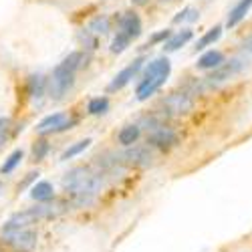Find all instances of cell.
<instances>
[{
  "label": "cell",
  "mask_w": 252,
  "mask_h": 252,
  "mask_svg": "<svg viewBox=\"0 0 252 252\" xmlns=\"http://www.w3.org/2000/svg\"><path fill=\"white\" fill-rule=\"evenodd\" d=\"M63 188L75 206H89L95 196L103 190V176L93 172L87 165H77L63 178Z\"/></svg>",
  "instance_id": "obj_1"
},
{
  "label": "cell",
  "mask_w": 252,
  "mask_h": 252,
  "mask_svg": "<svg viewBox=\"0 0 252 252\" xmlns=\"http://www.w3.org/2000/svg\"><path fill=\"white\" fill-rule=\"evenodd\" d=\"M85 61H87V53L73 51L53 69V75L49 77V97L53 101H61L71 91V87L75 85V75L85 65Z\"/></svg>",
  "instance_id": "obj_2"
},
{
  "label": "cell",
  "mask_w": 252,
  "mask_h": 252,
  "mask_svg": "<svg viewBox=\"0 0 252 252\" xmlns=\"http://www.w3.org/2000/svg\"><path fill=\"white\" fill-rule=\"evenodd\" d=\"M63 212V206L61 204H38L32 208H27L23 212H16L12 214L4 224H2V234H10L16 232V230H25L31 228L32 224L40 222V220H49L55 218Z\"/></svg>",
  "instance_id": "obj_3"
},
{
  "label": "cell",
  "mask_w": 252,
  "mask_h": 252,
  "mask_svg": "<svg viewBox=\"0 0 252 252\" xmlns=\"http://www.w3.org/2000/svg\"><path fill=\"white\" fill-rule=\"evenodd\" d=\"M192 109H194V97L186 91H176V93L165 95L159 101V109H156L154 113L165 119L172 115H188Z\"/></svg>",
  "instance_id": "obj_4"
},
{
  "label": "cell",
  "mask_w": 252,
  "mask_h": 252,
  "mask_svg": "<svg viewBox=\"0 0 252 252\" xmlns=\"http://www.w3.org/2000/svg\"><path fill=\"white\" fill-rule=\"evenodd\" d=\"M79 123V117L75 115H69V113H53V115H47L43 121L36 125V133L38 135H51V133H63L67 129H73L75 125Z\"/></svg>",
  "instance_id": "obj_5"
},
{
  "label": "cell",
  "mask_w": 252,
  "mask_h": 252,
  "mask_svg": "<svg viewBox=\"0 0 252 252\" xmlns=\"http://www.w3.org/2000/svg\"><path fill=\"white\" fill-rule=\"evenodd\" d=\"M2 242L12 250V252H32L38 244V234L32 228H25V230H16V232L4 234Z\"/></svg>",
  "instance_id": "obj_6"
},
{
  "label": "cell",
  "mask_w": 252,
  "mask_h": 252,
  "mask_svg": "<svg viewBox=\"0 0 252 252\" xmlns=\"http://www.w3.org/2000/svg\"><path fill=\"white\" fill-rule=\"evenodd\" d=\"M246 59H242V57H234V59H230V61H224L222 65L218 67V69H214L212 73H210L206 79L212 83H224V81H230V79H234L238 73H242L248 65H246Z\"/></svg>",
  "instance_id": "obj_7"
},
{
  "label": "cell",
  "mask_w": 252,
  "mask_h": 252,
  "mask_svg": "<svg viewBox=\"0 0 252 252\" xmlns=\"http://www.w3.org/2000/svg\"><path fill=\"white\" fill-rule=\"evenodd\" d=\"M178 139L180 137H178L176 129H172L170 125H165V123H161L159 127H156L154 131L148 133V145H150V148H158L161 152L172 150L174 145L178 143Z\"/></svg>",
  "instance_id": "obj_8"
},
{
  "label": "cell",
  "mask_w": 252,
  "mask_h": 252,
  "mask_svg": "<svg viewBox=\"0 0 252 252\" xmlns=\"http://www.w3.org/2000/svg\"><path fill=\"white\" fill-rule=\"evenodd\" d=\"M123 163L125 165H133V167H150L154 165V152L150 145H131V148H127L123 154Z\"/></svg>",
  "instance_id": "obj_9"
},
{
  "label": "cell",
  "mask_w": 252,
  "mask_h": 252,
  "mask_svg": "<svg viewBox=\"0 0 252 252\" xmlns=\"http://www.w3.org/2000/svg\"><path fill=\"white\" fill-rule=\"evenodd\" d=\"M143 57H139V59H135V61H131L127 67H123L113 79H111V83L107 85V91L109 93H115V91H121L125 85H129V83L137 77V73L141 71V67H143Z\"/></svg>",
  "instance_id": "obj_10"
},
{
  "label": "cell",
  "mask_w": 252,
  "mask_h": 252,
  "mask_svg": "<svg viewBox=\"0 0 252 252\" xmlns=\"http://www.w3.org/2000/svg\"><path fill=\"white\" fill-rule=\"evenodd\" d=\"M95 165H97V174H101V176H121L123 170L127 167V165L123 163V158L121 156L111 154V152L99 154L95 158Z\"/></svg>",
  "instance_id": "obj_11"
},
{
  "label": "cell",
  "mask_w": 252,
  "mask_h": 252,
  "mask_svg": "<svg viewBox=\"0 0 252 252\" xmlns=\"http://www.w3.org/2000/svg\"><path fill=\"white\" fill-rule=\"evenodd\" d=\"M115 20H117V29H119L117 32L127 34L131 40L141 36L143 27H141V18H139V14H137V12H133V10L121 12L119 16H115Z\"/></svg>",
  "instance_id": "obj_12"
},
{
  "label": "cell",
  "mask_w": 252,
  "mask_h": 252,
  "mask_svg": "<svg viewBox=\"0 0 252 252\" xmlns=\"http://www.w3.org/2000/svg\"><path fill=\"white\" fill-rule=\"evenodd\" d=\"M172 73V63L167 57H158L154 61H150L143 69V79H150V81H167Z\"/></svg>",
  "instance_id": "obj_13"
},
{
  "label": "cell",
  "mask_w": 252,
  "mask_h": 252,
  "mask_svg": "<svg viewBox=\"0 0 252 252\" xmlns=\"http://www.w3.org/2000/svg\"><path fill=\"white\" fill-rule=\"evenodd\" d=\"M250 8H252V0H238V2L232 8H230V12H228L226 27L228 29H234L236 25H240L242 20H244V16L250 12Z\"/></svg>",
  "instance_id": "obj_14"
},
{
  "label": "cell",
  "mask_w": 252,
  "mask_h": 252,
  "mask_svg": "<svg viewBox=\"0 0 252 252\" xmlns=\"http://www.w3.org/2000/svg\"><path fill=\"white\" fill-rule=\"evenodd\" d=\"M192 38H194V31H192V29H182V31L174 32V34H172V38L163 45V53H176L178 49L186 47Z\"/></svg>",
  "instance_id": "obj_15"
},
{
  "label": "cell",
  "mask_w": 252,
  "mask_h": 252,
  "mask_svg": "<svg viewBox=\"0 0 252 252\" xmlns=\"http://www.w3.org/2000/svg\"><path fill=\"white\" fill-rule=\"evenodd\" d=\"M27 89H29V95L38 101L45 93H49V79L45 75H40V73L31 75L29 81H27Z\"/></svg>",
  "instance_id": "obj_16"
},
{
  "label": "cell",
  "mask_w": 252,
  "mask_h": 252,
  "mask_svg": "<svg viewBox=\"0 0 252 252\" xmlns=\"http://www.w3.org/2000/svg\"><path fill=\"white\" fill-rule=\"evenodd\" d=\"M224 63V55L220 53V51H206L200 59H198V63H196V69H200V71H210L212 73L214 69H218L220 65Z\"/></svg>",
  "instance_id": "obj_17"
},
{
  "label": "cell",
  "mask_w": 252,
  "mask_h": 252,
  "mask_svg": "<svg viewBox=\"0 0 252 252\" xmlns=\"http://www.w3.org/2000/svg\"><path fill=\"white\" fill-rule=\"evenodd\" d=\"M163 85H165L163 81L141 79V81H139V85H137V89H135V99H137V101H148V99L154 97Z\"/></svg>",
  "instance_id": "obj_18"
},
{
  "label": "cell",
  "mask_w": 252,
  "mask_h": 252,
  "mask_svg": "<svg viewBox=\"0 0 252 252\" xmlns=\"http://www.w3.org/2000/svg\"><path fill=\"white\" fill-rule=\"evenodd\" d=\"M139 135H141V127L137 123H129V125H125V127H121V131L117 133V141L123 148H131V145L137 143Z\"/></svg>",
  "instance_id": "obj_19"
},
{
  "label": "cell",
  "mask_w": 252,
  "mask_h": 252,
  "mask_svg": "<svg viewBox=\"0 0 252 252\" xmlns=\"http://www.w3.org/2000/svg\"><path fill=\"white\" fill-rule=\"evenodd\" d=\"M31 198L36 200V202H51L55 198V188L51 182H36L32 188H31Z\"/></svg>",
  "instance_id": "obj_20"
},
{
  "label": "cell",
  "mask_w": 252,
  "mask_h": 252,
  "mask_svg": "<svg viewBox=\"0 0 252 252\" xmlns=\"http://www.w3.org/2000/svg\"><path fill=\"white\" fill-rule=\"evenodd\" d=\"M222 36V27L220 25H216V27H212L210 31H206L198 40H196V51H204V49H208V47H212L216 40Z\"/></svg>",
  "instance_id": "obj_21"
},
{
  "label": "cell",
  "mask_w": 252,
  "mask_h": 252,
  "mask_svg": "<svg viewBox=\"0 0 252 252\" xmlns=\"http://www.w3.org/2000/svg\"><path fill=\"white\" fill-rule=\"evenodd\" d=\"M93 34H101V36H105V34H109L111 32V18L107 16V14H99V16H95V18H91V23H89V27H87Z\"/></svg>",
  "instance_id": "obj_22"
},
{
  "label": "cell",
  "mask_w": 252,
  "mask_h": 252,
  "mask_svg": "<svg viewBox=\"0 0 252 252\" xmlns=\"http://www.w3.org/2000/svg\"><path fill=\"white\" fill-rule=\"evenodd\" d=\"M107 111H109V99L105 95L89 99V103H87V113L89 115H105Z\"/></svg>",
  "instance_id": "obj_23"
},
{
  "label": "cell",
  "mask_w": 252,
  "mask_h": 252,
  "mask_svg": "<svg viewBox=\"0 0 252 252\" xmlns=\"http://www.w3.org/2000/svg\"><path fill=\"white\" fill-rule=\"evenodd\" d=\"M77 40H79V45L85 49V51H95L99 47V38L97 34H93L89 29H81L77 32Z\"/></svg>",
  "instance_id": "obj_24"
},
{
  "label": "cell",
  "mask_w": 252,
  "mask_h": 252,
  "mask_svg": "<svg viewBox=\"0 0 252 252\" xmlns=\"http://www.w3.org/2000/svg\"><path fill=\"white\" fill-rule=\"evenodd\" d=\"M91 145V137H85V139H81V141H77V143H73L71 148H67L65 152L61 154V161H67V159H73L75 156H79V154H83L87 148Z\"/></svg>",
  "instance_id": "obj_25"
},
{
  "label": "cell",
  "mask_w": 252,
  "mask_h": 252,
  "mask_svg": "<svg viewBox=\"0 0 252 252\" xmlns=\"http://www.w3.org/2000/svg\"><path fill=\"white\" fill-rule=\"evenodd\" d=\"M23 158H25V152L23 150H14L6 159H4V163L0 165V174H12L14 172V167L23 161Z\"/></svg>",
  "instance_id": "obj_26"
},
{
  "label": "cell",
  "mask_w": 252,
  "mask_h": 252,
  "mask_svg": "<svg viewBox=\"0 0 252 252\" xmlns=\"http://www.w3.org/2000/svg\"><path fill=\"white\" fill-rule=\"evenodd\" d=\"M129 45H131V38H129L127 34H123V32H117L115 38L111 40V49H109V51H111L113 55H121Z\"/></svg>",
  "instance_id": "obj_27"
},
{
  "label": "cell",
  "mask_w": 252,
  "mask_h": 252,
  "mask_svg": "<svg viewBox=\"0 0 252 252\" xmlns=\"http://www.w3.org/2000/svg\"><path fill=\"white\" fill-rule=\"evenodd\" d=\"M49 150H51V145H49L47 139L34 141V143H32V150H31V152H32V161H43V159L47 158Z\"/></svg>",
  "instance_id": "obj_28"
},
{
  "label": "cell",
  "mask_w": 252,
  "mask_h": 252,
  "mask_svg": "<svg viewBox=\"0 0 252 252\" xmlns=\"http://www.w3.org/2000/svg\"><path fill=\"white\" fill-rule=\"evenodd\" d=\"M198 18H200V10H198V8H194V6H186V8H182V10L174 16V23L178 25V23H184V20H190V23H196Z\"/></svg>",
  "instance_id": "obj_29"
},
{
  "label": "cell",
  "mask_w": 252,
  "mask_h": 252,
  "mask_svg": "<svg viewBox=\"0 0 252 252\" xmlns=\"http://www.w3.org/2000/svg\"><path fill=\"white\" fill-rule=\"evenodd\" d=\"M10 125H12V121L8 117H0V150H2L4 145H6V141H8Z\"/></svg>",
  "instance_id": "obj_30"
},
{
  "label": "cell",
  "mask_w": 252,
  "mask_h": 252,
  "mask_svg": "<svg viewBox=\"0 0 252 252\" xmlns=\"http://www.w3.org/2000/svg\"><path fill=\"white\" fill-rule=\"evenodd\" d=\"M172 31L170 29H163V31H159V32H156V34H152V38H150V43H148V47L150 45H158V43H167V40H170L172 38Z\"/></svg>",
  "instance_id": "obj_31"
},
{
  "label": "cell",
  "mask_w": 252,
  "mask_h": 252,
  "mask_svg": "<svg viewBox=\"0 0 252 252\" xmlns=\"http://www.w3.org/2000/svg\"><path fill=\"white\" fill-rule=\"evenodd\" d=\"M240 47H242V51H244V53L252 55V32H250V34H246V36L242 38V43H240Z\"/></svg>",
  "instance_id": "obj_32"
},
{
  "label": "cell",
  "mask_w": 252,
  "mask_h": 252,
  "mask_svg": "<svg viewBox=\"0 0 252 252\" xmlns=\"http://www.w3.org/2000/svg\"><path fill=\"white\" fill-rule=\"evenodd\" d=\"M148 2H150V0H131V4H133V6H145Z\"/></svg>",
  "instance_id": "obj_33"
}]
</instances>
